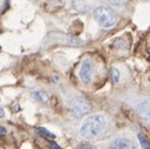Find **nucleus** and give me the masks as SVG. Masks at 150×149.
Instances as JSON below:
<instances>
[{"label": "nucleus", "mask_w": 150, "mask_h": 149, "mask_svg": "<svg viewBox=\"0 0 150 149\" xmlns=\"http://www.w3.org/2000/svg\"><path fill=\"white\" fill-rule=\"evenodd\" d=\"M137 111L140 114V117H143L144 119L150 122V102L149 101H144V102L139 103L137 106Z\"/></svg>", "instance_id": "6"}, {"label": "nucleus", "mask_w": 150, "mask_h": 149, "mask_svg": "<svg viewBox=\"0 0 150 149\" xmlns=\"http://www.w3.org/2000/svg\"><path fill=\"white\" fill-rule=\"evenodd\" d=\"M92 71H93V63L91 60H84L81 65V70H79V78L82 79V82L88 83L92 78Z\"/></svg>", "instance_id": "4"}, {"label": "nucleus", "mask_w": 150, "mask_h": 149, "mask_svg": "<svg viewBox=\"0 0 150 149\" xmlns=\"http://www.w3.org/2000/svg\"><path fill=\"white\" fill-rule=\"evenodd\" d=\"M5 134H6V129H5L3 126H0V137H1V136H5Z\"/></svg>", "instance_id": "12"}, {"label": "nucleus", "mask_w": 150, "mask_h": 149, "mask_svg": "<svg viewBox=\"0 0 150 149\" xmlns=\"http://www.w3.org/2000/svg\"><path fill=\"white\" fill-rule=\"evenodd\" d=\"M144 149H150V148H144Z\"/></svg>", "instance_id": "14"}, {"label": "nucleus", "mask_w": 150, "mask_h": 149, "mask_svg": "<svg viewBox=\"0 0 150 149\" xmlns=\"http://www.w3.org/2000/svg\"><path fill=\"white\" fill-rule=\"evenodd\" d=\"M31 96H33L36 101H39L40 103H47V102H49V96H47L46 92L41 91V89L33 91V92H31Z\"/></svg>", "instance_id": "7"}, {"label": "nucleus", "mask_w": 150, "mask_h": 149, "mask_svg": "<svg viewBox=\"0 0 150 149\" xmlns=\"http://www.w3.org/2000/svg\"><path fill=\"white\" fill-rule=\"evenodd\" d=\"M5 116V112H4V109L0 107V118H3V117Z\"/></svg>", "instance_id": "13"}, {"label": "nucleus", "mask_w": 150, "mask_h": 149, "mask_svg": "<svg viewBox=\"0 0 150 149\" xmlns=\"http://www.w3.org/2000/svg\"><path fill=\"white\" fill-rule=\"evenodd\" d=\"M69 111H71V113L74 117L81 118V117L86 116L91 111V106L86 98L74 97L71 99V102H69Z\"/></svg>", "instance_id": "3"}, {"label": "nucleus", "mask_w": 150, "mask_h": 149, "mask_svg": "<svg viewBox=\"0 0 150 149\" xmlns=\"http://www.w3.org/2000/svg\"><path fill=\"white\" fill-rule=\"evenodd\" d=\"M105 126L107 121L104 117L102 114H94L84 121V123L79 129V133L86 139H93L105 129Z\"/></svg>", "instance_id": "1"}, {"label": "nucleus", "mask_w": 150, "mask_h": 149, "mask_svg": "<svg viewBox=\"0 0 150 149\" xmlns=\"http://www.w3.org/2000/svg\"><path fill=\"white\" fill-rule=\"evenodd\" d=\"M93 16L102 28H105V29L112 28L117 23L115 13L108 6H98L93 11Z\"/></svg>", "instance_id": "2"}, {"label": "nucleus", "mask_w": 150, "mask_h": 149, "mask_svg": "<svg viewBox=\"0 0 150 149\" xmlns=\"http://www.w3.org/2000/svg\"><path fill=\"white\" fill-rule=\"evenodd\" d=\"M138 138H139V142H140V144L144 147V148H148L149 147V140L145 134H143V133H139L138 134Z\"/></svg>", "instance_id": "10"}, {"label": "nucleus", "mask_w": 150, "mask_h": 149, "mask_svg": "<svg viewBox=\"0 0 150 149\" xmlns=\"http://www.w3.org/2000/svg\"><path fill=\"white\" fill-rule=\"evenodd\" d=\"M109 149H137V144L128 138H117L109 145Z\"/></svg>", "instance_id": "5"}, {"label": "nucleus", "mask_w": 150, "mask_h": 149, "mask_svg": "<svg viewBox=\"0 0 150 149\" xmlns=\"http://www.w3.org/2000/svg\"><path fill=\"white\" fill-rule=\"evenodd\" d=\"M110 77H112V81H113V82H118V81H119V77H120L119 70L115 68V67L112 68V70H110Z\"/></svg>", "instance_id": "9"}, {"label": "nucleus", "mask_w": 150, "mask_h": 149, "mask_svg": "<svg viewBox=\"0 0 150 149\" xmlns=\"http://www.w3.org/2000/svg\"><path fill=\"white\" fill-rule=\"evenodd\" d=\"M36 132H37V134H40L44 138H47V139H55L56 138V136L53 134V133L47 131L46 128H41V127H39V128H36Z\"/></svg>", "instance_id": "8"}, {"label": "nucleus", "mask_w": 150, "mask_h": 149, "mask_svg": "<svg viewBox=\"0 0 150 149\" xmlns=\"http://www.w3.org/2000/svg\"><path fill=\"white\" fill-rule=\"evenodd\" d=\"M50 149H62V148H61V147H58L53 140H51V143H50Z\"/></svg>", "instance_id": "11"}]
</instances>
